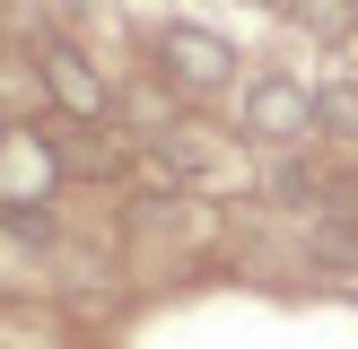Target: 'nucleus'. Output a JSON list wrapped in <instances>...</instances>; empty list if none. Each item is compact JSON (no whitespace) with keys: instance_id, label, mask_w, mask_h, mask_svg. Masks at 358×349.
<instances>
[{"instance_id":"7ed1b4c3","label":"nucleus","mask_w":358,"mask_h":349,"mask_svg":"<svg viewBox=\"0 0 358 349\" xmlns=\"http://www.w3.org/2000/svg\"><path fill=\"white\" fill-rule=\"evenodd\" d=\"M35 70H44V96L62 105V114L79 122V131H87V122H105V114H114V87H105V70L87 61L79 44H44V52H35Z\"/></svg>"},{"instance_id":"20e7f679","label":"nucleus","mask_w":358,"mask_h":349,"mask_svg":"<svg viewBox=\"0 0 358 349\" xmlns=\"http://www.w3.org/2000/svg\"><path fill=\"white\" fill-rule=\"evenodd\" d=\"M62 174V157H52V140L35 131H9L0 140V218H27L35 201H44V184Z\"/></svg>"},{"instance_id":"6e6552de","label":"nucleus","mask_w":358,"mask_h":349,"mask_svg":"<svg viewBox=\"0 0 358 349\" xmlns=\"http://www.w3.org/2000/svg\"><path fill=\"white\" fill-rule=\"evenodd\" d=\"M0 140H9V131H0Z\"/></svg>"},{"instance_id":"39448f33","label":"nucleus","mask_w":358,"mask_h":349,"mask_svg":"<svg viewBox=\"0 0 358 349\" xmlns=\"http://www.w3.org/2000/svg\"><path fill=\"white\" fill-rule=\"evenodd\" d=\"M315 131L324 140H358V79H324L315 87Z\"/></svg>"},{"instance_id":"423d86ee","label":"nucleus","mask_w":358,"mask_h":349,"mask_svg":"<svg viewBox=\"0 0 358 349\" xmlns=\"http://www.w3.org/2000/svg\"><path fill=\"white\" fill-rule=\"evenodd\" d=\"M297 27H306L315 44H341L358 27V0H297Z\"/></svg>"},{"instance_id":"0eeeda50","label":"nucleus","mask_w":358,"mask_h":349,"mask_svg":"<svg viewBox=\"0 0 358 349\" xmlns=\"http://www.w3.org/2000/svg\"><path fill=\"white\" fill-rule=\"evenodd\" d=\"M52 157H62V166H79V174H114V166H122V149H114V131L96 140V122H87V131L70 140V149H52Z\"/></svg>"},{"instance_id":"f257e3e1","label":"nucleus","mask_w":358,"mask_h":349,"mask_svg":"<svg viewBox=\"0 0 358 349\" xmlns=\"http://www.w3.org/2000/svg\"><path fill=\"white\" fill-rule=\"evenodd\" d=\"M236 131L254 140V149H280V157H297V149H315V87L297 79V70H254L245 79V96H236Z\"/></svg>"},{"instance_id":"f03ea898","label":"nucleus","mask_w":358,"mask_h":349,"mask_svg":"<svg viewBox=\"0 0 358 349\" xmlns=\"http://www.w3.org/2000/svg\"><path fill=\"white\" fill-rule=\"evenodd\" d=\"M157 70H166L184 96H219V87L236 79V52L210 27H157Z\"/></svg>"}]
</instances>
